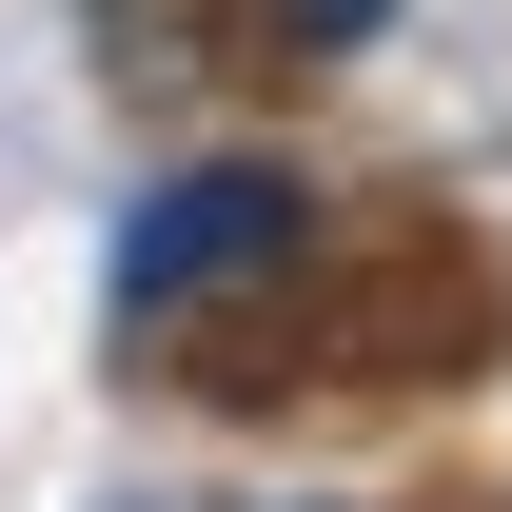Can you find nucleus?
Here are the masks:
<instances>
[{"label":"nucleus","mask_w":512,"mask_h":512,"mask_svg":"<svg viewBox=\"0 0 512 512\" xmlns=\"http://www.w3.org/2000/svg\"><path fill=\"white\" fill-rule=\"evenodd\" d=\"M276 40L296 60H355V40H394V0H276Z\"/></svg>","instance_id":"2"},{"label":"nucleus","mask_w":512,"mask_h":512,"mask_svg":"<svg viewBox=\"0 0 512 512\" xmlns=\"http://www.w3.org/2000/svg\"><path fill=\"white\" fill-rule=\"evenodd\" d=\"M296 256H316L296 158H256V138L178 158V178L119 217V276H99V296H119V355H178V335H217V316H276Z\"/></svg>","instance_id":"1"},{"label":"nucleus","mask_w":512,"mask_h":512,"mask_svg":"<svg viewBox=\"0 0 512 512\" xmlns=\"http://www.w3.org/2000/svg\"><path fill=\"white\" fill-rule=\"evenodd\" d=\"M237 512H335V493H237Z\"/></svg>","instance_id":"3"}]
</instances>
